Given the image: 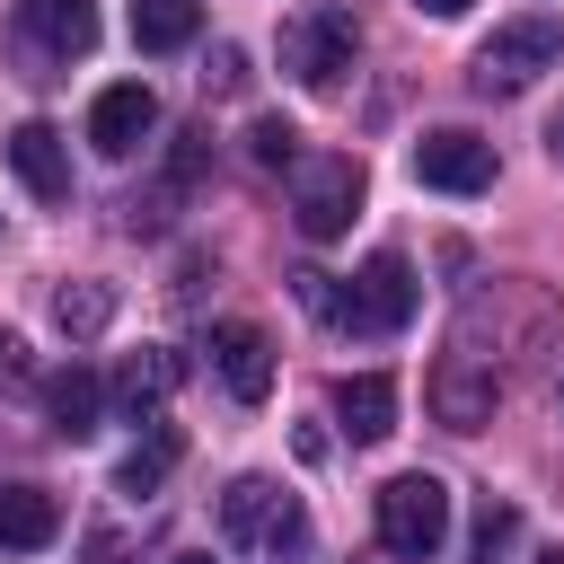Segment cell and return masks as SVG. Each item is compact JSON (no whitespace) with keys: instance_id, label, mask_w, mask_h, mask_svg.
Instances as JSON below:
<instances>
[{"instance_id":"1","label":"cell","mask_w":564,"mask_h":564,"mask_svg":"<svg viewBox=\"0 0 564 564\" xmlns=\"http://www.w3.org/2000/svg\"><path fill=\"white\" fill-rule=\"evenodd\" d=\"M220 538L247 555V564H300L308 555V502L273 476H238L220 494Z\"/></svg>"},{"instance_id":"2","label":"cell","mask_w":564,"mask_h":564,"mask_svg":"<svg viewBox=\"0 0 564 564\" xmlns=\"http://www.w3.org/2000/svg\"><path fill=\"white\" fill-rule=\"evenodd\" d=\"M441 538H449V485L441 476H388L379 485V546L397 555V564H432L441 555Z\"/></svg>"},{"instance_id":"3","label":"cell","mask_w":564,"mask_h":564,"mask_svg":"<svg viewBox=\"0 0 564 564\" xmlns=\"http://www.w3.org/2000/svg\"><path fill=\"white\" fill-rule=\"evenodd\" d=\"M352 9H335V0H308V9H291L282 18V70L300 79V88H344V70H352Z\"/></svg>"},{"instance_id":"4","label":"cell","mask_w":564,"mask_h":564,"mask_svg":"<svg viewBox=\"0 0 564 564\" xmlns=\"http://www.w3.org/2000/svg\"><path fill=\"white\" fill-rule=\"evenodd\" d=\"M564 62V26L555 18H511V26H494L485 44H476V88L485 97H520L538 70H555Z\"/></svg>"},{"instance_id":"5","label":"cell","mask_w":564,"mask_h":564,"mask_svg":"<svg viewBox=\"0 0 564 564\" xmlns=\"http://www.w3.org/2000/svg\"><path fill=\"white\" fill-rule=\"evenodd\" d=\"M414 308H423V282H414V264H405L397 247H379V256L352 273L344 326H352V335H405V326H414Z\"/></svg>"},{"instance_id":"6","label":"cell","mask_w":564,"mask_h":564,"mask_svg":"<svg viewBox=\"0 0 564 564\" xmlns=\"http://www.w3.org/2000/svg\"><path fill=\"white\" fill-rule=\"evenodd\" d=\"M291 212H300V229L308 238H344L352 229V212H361V167L352 159H291Z\"/></svg>"},{"instance_id":"7","label":"cell","mask_w":564,"mask_h":564,"mask_svg":"<svg viewBox=\"0 0 564 564\" xmlns=\"http://www.w3.org/2000/svg\"><path fill=\"white\" fill-rule=\"evenodd\" d=\"M423 397H432V414H441L449 432H485L494 405H502V379H494V361H476V352H441L432 379H423Z\"/></svg>"},{"instance_id":"8","label":"cell","mask_w":564,"mask_h":564,"mask_svg":"<svg viewBox=\"0 0 564 564\" xmlns=\"http://www.w3.org/2000/svg\"><path fill=\"white\" fill-rule=\"evenodd\" d=\"M414 176H423L432 194H485V185H494V141L467 132V123H441V132L414 141Z\"/></svg>"},{"instance_id":"9","label":"cell","mask_w":564,"mask_h":564,"mask_svg":"<svg viewBox=\"0 0 564 564\" xmlns=\"http://www.w3.org/2000/svg\"><path fill=\"white\" fill-rule=\"evenodd\" d=\"M212 370H220V388H229L238 405H264V397H273V335L247 326V317L212 326Z\"/></svg>"},{"instance_id":"10","label":"cell","mask_w":564,"mask_h":564,"mask_svg":"<svg viewBox=\"0 0 564 564\" xmlns=\"http://www.w3.org/2000/svg\"><path fill=\"white\" fill-rule=\"evenodd\" d=\"M150 123H159V97H150L141 79H115V88H97V106H88V141H97L106 159H132V150L150 141Z\"/></svg>"},{"instance_id":"11","label":"cell","mask_w":564,"mask_h":564,"mask_svg":"<svg viewBox=\"0 0 564 564\" xmlns=\"http://www.w3.org/2000/svg\"><path fill=\"white\" fill-rule=\"evenodd\" d=\"M18 35L44 62H79L97 44V0H18Z\"/></svg>"},{"instance_id":"12","label":"cell","mask_w":564,"mask_h":564,"mask_svg":"<svg viewBox=\"0 0 564 564\" xmlns=\"http://www.w3.org/2000/svg\"><path fill=\"white\" fill-rule=\"evenodd\" d=\"M9 167H18V185L35 203H70V150H62L53 123H18L9 132Z\"/></svg>"},{"instance_id":"13","label":"cell","mask_w":564,"mask_h":564,"mask_svg":"<svg viewBox=\"0 0 564 564\" xmlns=\"http://www.w3.org/2000/svg\"><path fill=\"white\" fill-rule=\"evenodd\" d=\"M53 538H62V502H53L44 485H0V546L35 555V546H53Z\"/></svg>"},{"instance_id":"14","label":"cell","mask_w":564,"mask_h":564,"mask_svg":"<svg viewBox=\"0 0 564 564\" xmlns=\"http://www.w3.org/2000/svg\"><path fill=\"white\" fill-rule=\"evenodd\" d=\"M176 352H132L123 361V379H115V414L123 423H159V405H167V388H176Z\"/></svg>"},{"instance_id":"15","label":"cell","mask_w":564,"mask_h":564,"mask_svg":"<svg viewBox=\"0 0 564 564\" xmlns=\"http://www.w3.org/2000/svg\"><path fill=\"white\" fill-rule=\"evenodd\" d=\"M335 414H344L352 441H388V432H397V379H379V370L335 379Z\"/></svg>"},{"instance_id":"16","label":"cell","mask_w":564,"mask_h":564,"mask_svg":"<svg viewBox=\"0 0 564 564\" xmlns=\"http://www.w3.org/2000/svg\"><path fill=\"white\" fill-rule=\"evenodd\" d=\"M97 405H106V388H97V370H53V388H44V414H53V432L62 441H88L97 432Z\"/></svg>"},{"instance_id":"17","label":"cell","mask_w":564,"mask_h":564,"mask_svg":"<svg viewBox=\"0 0 564 564\" xmlns=\"http://www.w3.org/2000/svg\"><path fill=\"white\" fill-rule=\"evenodd\" d=\"M194 26H203V0H132V44H141V53L194 44Z\"/></svg>"},{"instance_id":"18","label":"cell","mask_w":564,"mask_h":564,"mask_svg":"<svg viewBox=\"0 0 564 564\" xmlns=\"http://www.w3.org/2000/svg\"><path fill=\"white\" fill-rule=\"evenodd\" d=\"M167 467H176V432L159 423L150 441H132V449H123V467H115V494H132V502H141V494H159V485H167Z\"/></svg>"},{"instance_id":"19","label":"cell","mask_w":564,"mask_h":564,"mask_svg":"<svg viewBox=\"0 0 564 564\" xmlns=\"http://www.w3.org/2000/svg\"><path fill=\"white\" fill-rule=\"evenodd\" d=\"M106 317H115V291H106V282H70V291L53 300V326H62V335H97Z\"/></svg>"},{"instance_id":"20","label":"cell","mask_w":564,"mask_h":564,"mask_svg":"<svg viewBox=\"0 0 564 564\" xmlns=\"http://www.w3.org/2000/svg\"><path fill=\"white\" fill-rule=\"evenodd\" d=\"M247 159H256V167H282V176H291V159H300V132H291L282 115H264V123L247 132Z\"/></svg>"},{"instance_id":"21","label":"cell","mask_w":564,"mask_h":564,"mask_svg":"<svg viewBox=\"0 0 564 564\" xmlns=\"http://www.w3.org/2000/svg\"><path fill=\"white\" fill-rule=\"evenodd\" d=\"M511 529H520V511H511V502H485V511H476V546H467V555H476V564H494V555L511 546Z\"/></svg>"},{"instance_id":"22","label":"cell","mask_w":564,"mask_h":564,"mask_svg":"<svg viewBox=\"0 0 564 564\" xmlns=\"http://www.w3.org/2000/svg\"><path fill=\"white\" fill-rule=\"evenodd\" d=\"M203 88H220V97H229V88H247V53H238V44H220V53H212V70H203Z\"/></svg>"},{"instance_id":"23","label":"cell","mask_w":564,"mask_h":564,"mask_svg":"<svg viewBox=\"0 0 564 564\" xmlns=\"http://www.w3.org/2000/svg\"><path fill=\"white\" fill-rule=\"evenodd\" d=\"M300 300H308L317 317H335V326H344V300H335V273H300Z\"/></svg>"},{"instance_id":"24","label":"cell","mask_w":564,"mask_h":564,"mask_svg":"<svg viewBox=\"0 0 564 564\" xmlns=\"http://www.w3.org/2000/svg\"><path fill=\"white\" fill-rule=\"evenodd\" d=\"M546 159H555V167H564V115H555V123H546Z\"/></svg>"},{"instance_id":"25","label":"cell","mask_w":564,"mask_h":564,"mask_svg":"<svg viewBox=\"0 0 564 564\" xmlns=\"http://www.w3.org/2000/svg\"><path fill=\"white\" fill-rule=\"evenodd\" d=\"M414 9H423V18H458L467 0H414Z\"/></svg>"},{"instance_id":"26","label":"cell","mask_w":564,"mask_h":564,"mask_svg":"<svg viewBox=\"0 0 564 564\" xmlns=\"http://www.w3.org/2000/svg\"><path fill=\"white\" fill-rule=\"evenodd\" d=\"M176 564H212V555H176Z\"/></svg>"},{"instance_id":"27","label":"cell","mask_w":564,"mask_h":564,"mask_svg":"<svg viewBox=\"0 0 564 564\" xmlns=\"http://www.w3.org/2000/svg\"><path fill=\"white\" fill-rule=\"evenodd\" d=\"M538 564H564V555H538Z\"/></svg>"},{"instance_id":"28","label":"cell","mask_w":564,"mask_h":564,"mask_svg":"<svg viewBox=\"0 0 564 564\" xmlns=\"http://www.w3.org/2000/svg\"><path fill=\"white\" fill-rule=\"evenodd\" d=\"M555 405H564V388H555Z\"/></svg>"},{"instance_id":"29","label":"cell","mask_w":564,"mask_h":564,"mask_svg":"<svg viewBox=\"0 0 564 564\" xmlns=\"http://www.w3.org/2000/svg\"><path fill=\"white\" fill-rule=\"evenodd\" d=\"M0 344H9V335H0Z\"/></svg>"}]
</instances>
